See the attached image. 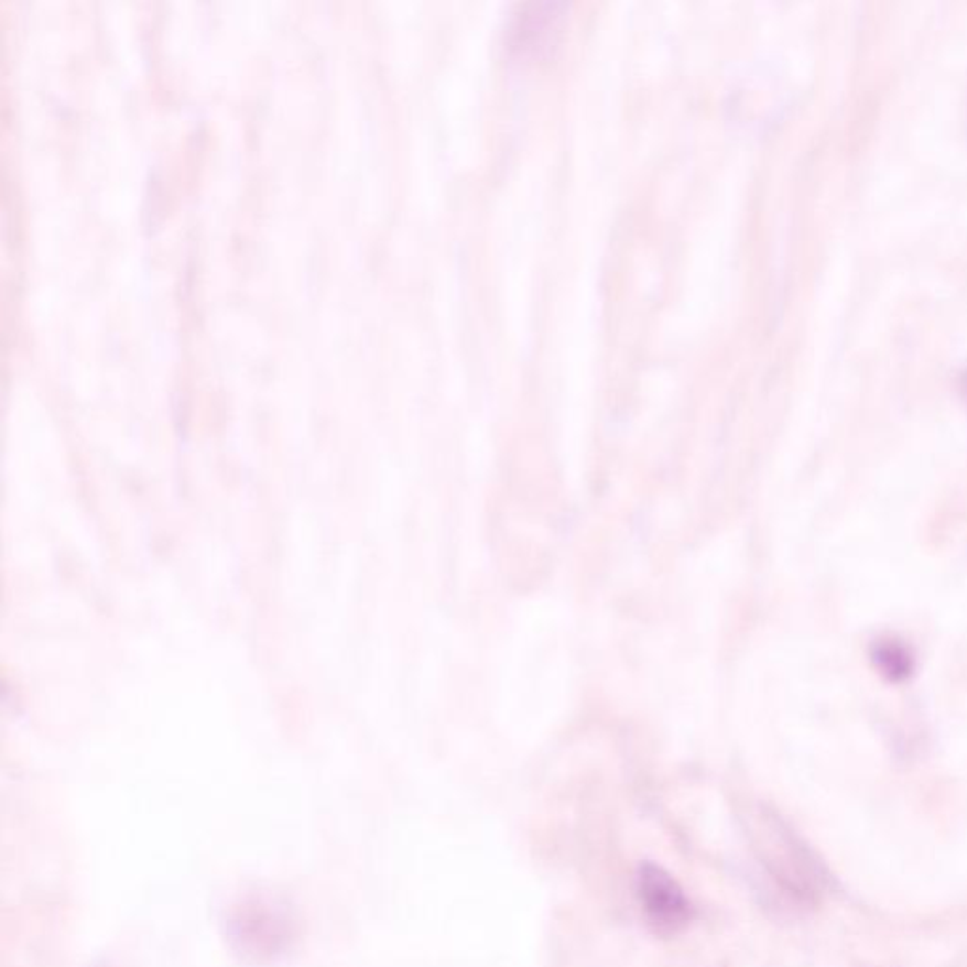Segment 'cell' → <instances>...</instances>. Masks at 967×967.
Wrapping results in <instances>:
<instances>
[{"instance_id": "7a4b0ae2", "label": "cell", "mask_w": 967, "mask_h": 967, "mask_svg": "<svg viewBox=\"0 0 967 967\" xmlns=\"http://www.w3.org/2000/svg\"><path fill=\"white\" fill-rule=\"evenodd\" d=\"M635 884L644 919L654 934L673 937L694 921V905L683 887L656 863H641Z\"/></svg>"}, {"instance_id": "6da1fadb", "label": "cell", "mask_w": 967, "mask_h": 967, "mask_svg": "<svg viewBox=\"0 0 967 967\" xmlns=\"http://www.w3.org/2000/svg\"><path fill=\"white\" fill-rule=\"evenodd\" d=\"M758 850L763 869L794 908H816L822 894L834 887V877L815 850L779 816L763 818Z\"/></svg>"}, {"instance_id": "3957f363", "label": "cell", "mask_w": 967, "mask_h": 967, "mask_svg": "<svg viewBox=\"0 0 967 967\" xmlns=\"http://www.w3.org/2000/svg\"><path fill=\"white\" fill-rule=\"evenodd\" d=\"M874 662L879 663L882 673L890 676L892 681H900L913 670V658L909 656L905 649H901L900 644L890 643L879 644L874 652Z\"/></svg>"}]
</instances>
